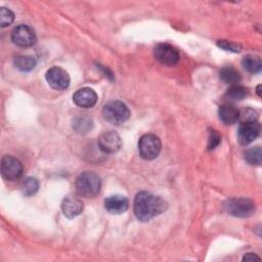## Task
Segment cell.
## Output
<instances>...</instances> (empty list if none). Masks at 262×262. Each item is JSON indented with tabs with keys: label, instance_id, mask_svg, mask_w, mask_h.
I'll list each match as a JSON object with an SVG mask.
<instances>
[{
	"label": "cell",
	"instance_id": "1",
	"mask_svg": "<svg viewBox=\"0 0 262 262\" xmlns=\"http://www.w3.org/2000/svg\"><path fill=\"white\" fill-rule=\"evenodd\" d=\"M167 203L159 195L148 191H140L136 194L133 203V210L136 218L142 222L149 221L154 217L167 210Z\"/></svg>",
	"mask_w": 262,
	"mask_h": 262
},
{
	"label": "cell",
	"instance_id": "2",
	"mask_svg": "<svg viewBox=\"0 0 262 262\" xmlns=\"http://www.w3.org/2000/svg\"><path fill=\"white\" fill-rule=\"evenodd\" d=\"M75 186L79 195L83 198H94L100 190L101 181L96 173L86 171L77 177Z\"/></svg>",
	"mask_w": 262,
	"mask_h": 262
},
{
	"label": "cell",
	"instance_id": "3",
	"mask_svg": "<svg viewBox=\"0 0 262 262\" xmlns=\"http://www.w3.org/2000/svg\"><path fill=\"white\" fill-rule=\"evenodd\" d=\"M102 116L108 123L121 125L130 118V111L124 102L114 100L104 104L102 108Z\"/></svg>",
	"mask_w": 262,
	"mask_h": 262
},
{
	"label": "cell",
	"instance_id": "4",
	"mask_svg": "<svg viewBox=\"0 0 262 262\" xmlns=\"http://www.w3.org/2000/svg\"><path fill=\"white\" fill-rule=\"evenodd\" d=\"M224 209L234 217L246 218L255 212V203L249 199H230L224 203Z\"/></svg>",
	"mask_w": 262,
	"mask_h": 262
},
{
	"label": "cell",
	"instance_id": "5",
	"mask_svg": "<svg viewBox=\"0 0 262 262\" xmlns=\"http://www.w3.org/2000/svg\"><path fill=\"white\" fill-rule=\"evenodd\" d=\"M162 143L158 136L155 134H144L138 141V149L142 159L154 160L161 152Z\"/></svg>",
	"mask_w": 262,
	"mask_h": 262
},
{
	"label": "cell",
	"instance_id": "6",
	"mask_svg": "<svg viewBox=\"0 0 262 262\" xmlns=\"http://www.w3.org/2000/svg\"><path fill=\"white\" fill-rule=\"evenodd\" d=\"M23 164L18 159L12 156H4L1 159V175L4 179L8 181L18 180L23 176Z\"/></svg>",
	"mask_w": 262,
	"mask_h": 262
},
{
	"label": "cell",
	"instance_id": "7",
	"mask_svg": "<svg viewBox=\"0 0 262 262\" xmlns=\"http://www.w3.org/2000/svg\"><path fill=\"white\" fill-rule=\"evenodd\" d=\"M12 42L20 47H29L36 43L35 31L28 25H18L11 32Z\"/></svg>",
	"mask_w": 262,
	"mask_h": 262
},
{
	"label": "cell",
	"instance_id": "8",
	"mask_svg": "<svg viewBox=\"0 0 262 262\" xmlns=\"http://www.w3.org/2000/svg\"><path fill=\"white\" fill-rule=\"evenodd\" d=\"M155 57L158 61L165 66H175L179 61V52L178 50L167 43L158 44L154 49Z\"/></svg>",
	"mask_w": 262,
	"mask_h": 262
},
{
	"label": "cell",
	"instance_id": "9",
	"mask_svg": "<svg viewBox=\"0 0 262 262\" xmlns=\"http://www.w3.org/2000/svg\"><path fill=\"white\" fill-rule=\"evenodd\" d=\"M46 80L49 86L55 90H64L70 85L69 74L59 67H52L46 72Z\"/></svg>",
	"mask_w": 262,
	"mask_h": 262
},
{
	"label": "cell",
	"instance_id": "10",
	"mask_svg": "<svg viewBox=\"0 0 262 262\" xmlns=\"http://www.w3.org/2000/svg\"><path fill=\"white\" fill-rule=\"evenodd\" d=\"M98 146L104 154H115L122 146V140L115 131H106L98 137Z\"/></svg>",
	"mask_w": 262,
	"mask_h": 262
},
{
	"label": "cell",
	"instance_id": "11",
	"mask_svg": "<svg viewBox=\"0 0 262 262\" xmlns=\"http://www.w3.org/2000/svg\"><path fill=\"white\" fill-rule=\"evenodd\" d=\"M260 133V124L255 122L241 123L237 130V140L242 145H247L254 141Z\"/></svg>",
	"mask_w": 262,
	"mask_h": 262
},
{
	"label": "cell",
	"instance_id": "12",
	"mask_svg": "<svg viewBox=\"0 0 262 262\" xmlns=\"http://www.w3.org/2000/svg\"><path fill=\"white\" fill-rule=\"evenodd\" d=\"M73 100L78 106L88 108V107H92L96 103L97 94L91 88H87V87L81 88L74 93Z\"/></svg>",
	"mask_w": 262,
	"mask_h": 262
},
{
	"label": "cell",
	"instance_id": "13",
	"mask_svg": "<svg viewBox=\"0 0 262 262\" xmlns=\"http://www.w3.org/2000/svg\"><path fill=\"white\" fill-rule=\"evenodd\" d=\"M104 208L111 214H122L129 208V201L122 194L110 195L104 200Z\"/></svg>",
	"mask_w": 262,
	"mask_h": 262
},
{
	"label": "cell",
	"instance_id": "14",
	"mask_svg": "<svg viewBox=\"0 0 262 262\" xmlns=\"http://www.w3.org/2000/svg\"><path fill=\"white\" fill-rule=\"evenodd\" d=\"M61 210L67 218L73 219L82 213L83 203L74 195H68L61 203Z\"/></svg>",
	"mask_w": 262,
	"mask_h": 262
},
{
	"label": "cell",
	"instance_id": "15",
	"mask_svg": "<svg viewBox=\"0 0 262 262\" xmlns=\"http://www.w3.org/2000/svg\"><path fill=\"white\" fill-rule=\"evenodd\" d=\"M239 111L231 104H222L218 110L219 119L225 125H232L238 121Z\"/></svg>",
	"mask_w": 262,
	"mask_h": 262
},
{
	"label": "cell",
	"instance_id": "16",
	"mask_svg": "<svg viewBox=\"0 0 262 262\" xmlns=\"http://www.w3.org/2000/svg\"><path fill=\"white\" fill-rule=\"evenodd\" d=\"M93 128L92 119L87 116L76 117L73 120V129L79 134H87Z\"/></svg>",
	"mask_w": 262,
	"mask_h": 262
},
{
	"label": "cell",
	"instance_id": "17",
	"mask_svg": "<svg viewBox=\"0 0 262 262\" xmlns=\"http://www.w3.org/2000/svg\"><path fill=\"white\" fill-rule=\"evenodd\" d=\"M220 79L224 83L229 84V85L232 86V85H237L241 82L242 77L235 69L230 68V67H226V68H223L220 71Z\"/></svg>",
	"mask_w": 262,
	"mask_h": 262
},
{
	"label": "cell",
	"instance_id": "18",
	"mask_svg": "<svg viewBox=\"0 0 262 262\" xmlns=\"http://www.w3.org/2000/svg\"><path fill=\"white\" fill-rule=\"evenodd\" d=\"M14 66L21 72H29L36 66V60L30 55H17L14 57Z\"/></svg>",
	"mask_w": 262,
	"mask_h": 262
},
{
	"label": "cell",
	"instance_id": "19",
	"mask_svg": "<svg viewBox=\"0 0 262 262\" xmlns=\"http://www.w3.org/2000/svg\"><path fill=\"white\" fill-rule=\"evenodd\" d=\"M242 66L244 67V69L251 73V74H256L259 73L261 71L262 68V63L259 57L256 56H252V55H247L243 58L242 60Z\"/></svg>",
	"mask_w": 262,
	"mask_h": 262
},
{
	"label": "cell",
	"instance_id": "20",
	"mask_svg": "<svg viewBox=\"0 0 262 262\" xmlns=\"http://www.w3.org/2000/svg\"><path fill=\"white\" fill-rule=\"evenodd\" d=\"M247 89L241 85H232L230 86L226 93H225V97L228 98L229 100H234V101H237V100H242L246 97L247 95Z\"/></svg>",
	"mask_w": 262,
	"mask_h": 262
},
{
	"label": "cell",
	"instance_id": "21",
	"mask_svg": "<svg viewBox=\"0 0 262 262\" xmlns=\"http://www.w3.org/2000/svg\"><path fill=\"white\" fill-rule=\"evenodd\" d=\"M261 157H262V151L260 146L252 147L245 152V160L250 165H253V166L254 165L259 166L261 164Z\"/></svg>",
	"mask_w": 262,
	"mask_h": 262
},
{
	"label": "cell",
	"instance_id": "22",
	"mask_svg": "<svg viewBox=\"0 0 262 262\" xmlns=\"http://www.w3.org/2000/svg\"><path fill=\"white\" fill-rule=\"evenodd\" d=\"M21 191L25 195L30 196L33 195L39 188V182L36 178L33 177H28L21 182Z\"/></svg>",
	"mask_w": 262,
	"mask_h": 262
},
{
	"label": "cell",
	"instance_id": "23",
	"mask_svg": "<svg viewBox=\"0 0 262 262\" xmlns=\"http://www.w3.org/2000/svg\"><path fill=\"white\" fill-rule=\"evenodd\" d=\"M258 119V114L256 111L252 108H244L238 114V120L241 123H248V122H255Z\"/></svg>",
	"mask_w": 262,
	"mask_h": 262
},
{
	"label": "cell",
	"instance_id": "24",
	"mask_svg": "<svg viewBox=\"0 0 262 262\" xmlns=\"http://www.w3.org/2000/svg\"><path fill=\"white\" fill-rule=\"evenodd\" d=\"M13 19H14V14L10 9L5 7H2L0 9V26L2 28H5L11 25Z\"/></svg>",
	"mask_w": 262,
	"mask_h": 262
},
{
	"label": "cell",
	"instance_id": "25",
	"mask_svg": "<svg viewBox=\"0 0 262 262\" xmlns=\"http://www.w3.org/2000/svg\"><path fill=\"white\" fill-rule=\"evenodd\" d=\"M217 45L227 51H232V52H239L242 50V46L237 43L231 42V41H227V40H219L217 42Z\"/></svg>",
	"mask_w": 262,
	"mask_h": 262
},
{
	"label": "cell",
	"instance_id": "26",
	"mask_svg": "<svg viewBox=\"0 0 262 262\" xmlns=\"http://www.w3.org/2000/svg\"><path fill=\"white\" fill-rule=\"evenodd\" d=\"M221 141V136L220 134L214 130V129H211L210 132H209V140H208V149L209 150H212L214 149Z\"/></svg>",
	"mask_w": 262,
	"mask_h": 262
},
{
	"label": "cell",
	"instance_id": "27",
	"mask_svg": "<svg viewBox=\"0 0 262 262\" xmlns=\"http://www.w3.org/2000/svg\"><path fill=\"white\" fill-rule=\"evenodd\" d=\"M260 261V257H258L256 254L253 253H248L243 257V261Z\"/></svg>",
	"mask_w": 262,
	"mask_h": 262
},
{
	"label": "cell",
	"instance_id": "28",
	"mask_svg": "<svg viewBox=\"0 0 262 262\" xmlns=\"http://www.w3.org/2000/svg\"><path fill=\"white\" fill-rule=\"evenodd\" d=\"M260 88H261V85H258L257 86V93L259 96H261V93H260Z\"/></svg>",
	"mask_w": 262,
	"mask_h": 262
}]
</instances>
